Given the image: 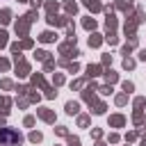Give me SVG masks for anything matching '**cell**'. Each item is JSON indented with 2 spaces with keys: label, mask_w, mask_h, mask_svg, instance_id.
I'll return each mask as SVG.
<instances>
[{
  "label": "cell",
  "mask_w": 146,
  "mask_h": 146,
  "mask_svg": "<svg viewBox=\"0 0 146 146\" xmlns=\"http://www.w3.org/2000/svg\"><path fill=\"white\" fill-rule=\"evenodd\" d=\"M21 144V135L14 128H2L0 130V146H18Z\"/></svg>",
  "instance_id": "cell-1"
}]
</instances>
